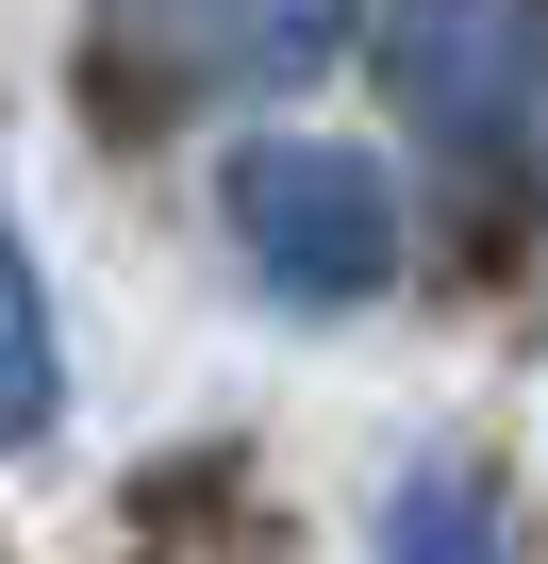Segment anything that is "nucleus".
I'll use <instances>...</instances> for the list:
<instances>
[{"mask_svg": "<svg viewBox=\"0 0 548 564\" xmlns=\"http://www.w3.org/2000/svg\"><path fill=\"white\" fill-rule=\"evenodd\" d=\"M216 216H233L249 282H283V300H316V316L383 300L399 249H416V232H399V166L350 150V133H249V150L216 166Z\"/></svg>", "mask_w": 548, "mask_h": 564, "instance_id": "nucleus-1", "label": "nucleus"}, {"mask_svg": "<svg viewBox=\"0 0 548 564\" xmlns=\"http://www.w3.org/2000/svg\"><path fill=\"white\" fill-rule=\"evenodd\" d=\"M531 0H383V100L416 117V150L432 166H515V133H531Z\"/></svg>", "mask_w": 548, "mask_h": 564, "instance_id": "nucleus-2", "label": "nucleus"}, {"mask_svg": "<svg viewBox=\"0 0 548 564\" xmlns=\"http://www.w3.org/2000/svg\"><path fill=\"white\" fill-rule=\"evenodd\" d=\"M333 34H350V0H183V51L200 67H249V84H300Z\"/></svg>", "mask_w": 548, "mask_h": 564, "instance_id": "nucleus-3", "label": "nucleus"}, {"mask_svg": "<svg viewBox=\"0 0 548 564\" xmlns=\"http://www.w3.org/2000/svg\"><path fill=\"white\" fill-rule=\"evenodd\" d=\"M67 415V366H51V300H34V249L0 216V448H51Z\"/></svg>", "mask_w": 548, "mask_h": 564, "instance_id": "nucleus-4", "label": "nucleus"}, {"mask_svg": "<svg viewBox=\"0 0 548 564\" xmlns=\"http://www.w3.org/2000/svg\"><path fill=\"white\" fill-rule=\"evenodd\" d=\"M383 564H498V481L432 448V465L383 498Z\"/></svg>", "mask_w": 548, "mask_h": 564, "instance_id": "nucleus-5", "label": "nucleus"}]
</instances>
